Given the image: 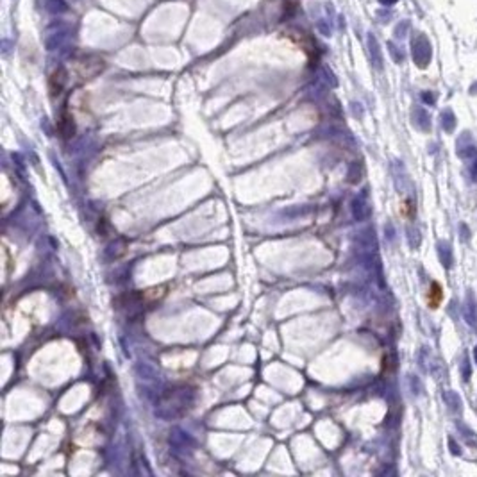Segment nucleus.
I'll list each match as a JSON object with an SVG mask.
<instances>
[{
	"label": "nucleus",
	"mask_w": 477,
	"mask_h": 477,
	"mask_svg": "<svg viewBox=\"0 0 477 477\" xmlns=\"http://www.w3.org/2000/svg\"><path fill=\"white\" fill-rule=\"evenodd\" d=\"M441 288H440V284H436L434 282L433 286H431V292H429V306L431 307H438V304L441 302Z\"/></svg>",
	"instance_id": "f257e3e1"
}]
</instances>
